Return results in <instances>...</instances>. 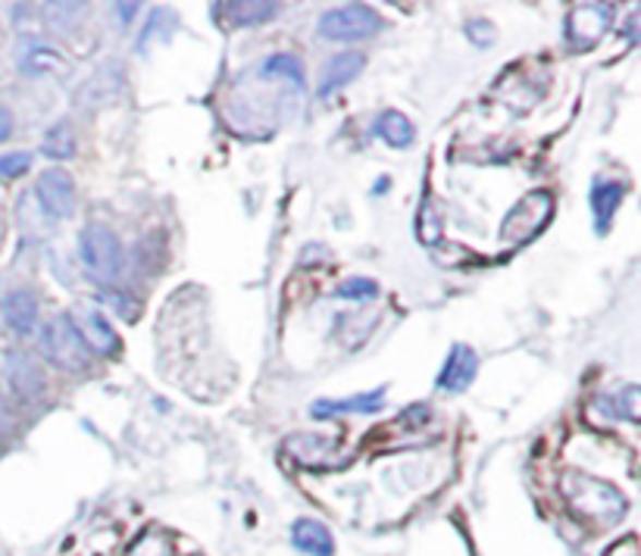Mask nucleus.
<instances>
[{
    "instance_id": "obj_1",
    "label": "nucleus",
    "mask_w": 641,
    "mask_h": 556,
    "mask_svg": "<svg viewBox=\"0 0 641 556\" xmlns=\"http://www.w3.org/2000/svg\"><path fill=\"white\" fill-rule=\"evenodd\" d=\"M564 500L579 519H592V522H617L626 512V497L617 487L597 475H589L582 469H567L560 479Z\"/></svg>"
},
{
    "instance_id": "obj_2",
    "label": "nucleus",
    "mask_w": 641,
    "mask_h": 556,
    "mask_svg": "<svg viewBox=\"0 0 641 556\" xmlns=\"http://www.w3.org/2000/svg\"><path fill=\"white\" fill-rule=\"evenodd\" d=\"M41 353H45V360H48L50 366L66 372H82L92 363V350H88L85 338H82V328L66 313L53 316L45 325V331H41Z\"/></svg>"
},
{
    "instance_id": "obj_3",
    "label": "nucleus",
    "mask_w": 641,
    "mask_h": 556,
    "mask_svg": "<svg viewBox=\"0 0 641 556\" xmlns=\"http://www.w3.org/2000/svg\"><path fill=\"white\" fill-rule=\"evenodd\" d=\"M78 251H82V263L88 269V276L100 281V285H110L122 276L125 269V251H122V241L117 238V232H110L107 226L100 222H92L82 229V241H78Z\"/></svg>"
},
{
    "instance_id": "obj_4",
    "label": "nucleus",
    "mask_w": 641,
    "mask_h": 556,
    "mask_svg": "<svg viewBox=\"0 0 641 556\" xmlns=\"http://www.w3.org/2000/svg\"><path fill=\"white\" fill-rule=\"evenodd\" d=\"M551 216H554V197L547 191H529L525 197L517 201V207L504 216V222H500V241H507V244L532 241L535 234L545 229Z\"/></svg>"
},
{
    "instance_id": "obj_5",
    "label": "nucleus",
    "mask_w": 641,
    "mask_h": 556,
    "mask_svg": "<svg viewBox=\"0 0 641 556\" xmlns=\"http://www.w3.org/2000/svg\"><path fill=\"white\" fill-rule=\"evenodd\" d=\"M379 25V13H376L373 7L348 3V7L329 10V13L319 20V35H323L326 41H356V38L376 35Z\"/></svg>"
},
{
    "instance_id": "obj_6",
    "label": "nucleus",
    "mask_w": 641,
    "mask_h": 556,
    "mask_svg": "<svg viewBox=\"0 0 641 556\" xmlns=\"http://www.w3.org/2000/svg\"><path fill=\"white\" fill-rule=\"evenodd\" d=\"M614 7L607 3H576L570 13H567V23H564V32H567V41L576 50L582 47H592L610 25V16Z\"/></svg>"
},
{
    "instance_id": "obj_7",
    "label": "nucleus",
    "mask_w": 641,
    "mask_h": 556,
    "mask_svg": "<svg viewBox=\"0 0 641 556\" xmlns=\"http://www.w3.org/2000/svg\"><path fill=\"white\" fill-rule=\"evenodd\" d=\"M35 201L48 213V219H70L75 209V182L63 169H48L38 176Z\"/></svg>"
},
{
    "instance_id": "obj_8",
    "label": "nucleus",
    "mask_w": 641,
    "mask_h": 556,
    "mask_svg": "<svg viewBox=\"0 0 641 556\" xmlns=\"http://www.w3.org/2000/svg\"><path fill=\"white\" fill-rule=\"evenodd\" d=\"M7 382L23 400H41L45 397V372L38 366V360L25 350H10L7 353Z\"/></svg>"
},
{
    "instance_id": "obj_9",
    "label": "nucleus",
    "mask_w": 641,
    "mask_h": 556,
    "mask_svg": "<svg viewBox=\"0 0 641 556\" xmlns=\"http://www.w3.org/2000/svg\"><path fill=\"white\" fill-rule=\"evenodd\" d=\"M475 372H479V356H475V350L467 348V345H453L451 353H448V360H445V366L438 372V378H435V385H438V391L460 395V391H467V388L473 385Z\"/></svg>"
},
{
    "instance_id": "obj_10",
    "label": "nucleus",
    "mask_w": 641,
    "mask_h": 556,
    "mask_svg": "<svg viewBox=\"0 0 641 556\" xmlns=\"http://www.w3.org/2000/svg\"><path fill=\"white\" fill-rule=\"evenodd\" d=\"M366 67V57L363 53H356V50H344V53H335L332 60L323 67V75H319V88L316 94L326 100V97H332L335 92H341L344 85H351L356 75L363 72Z\"/></svg>"
},
{
    "instance_id": "obj_11",
    "label": "nucleus",
    "mask_w": 641,
    "mask_h": 556,
    "mask_svg": "<svg viewBox=\"0 0 641 556\" xmlns=\"http://www.w3.org/2000/svg\"><path fill=\"white\" fill-rule=\"evenodd\" d=\"M276 3H263V0H226V3H216L214 16L219 23L232 25V28H247V25H261L266 20L276 16Z\"/></svg>"
},
{
    "instance_id": "obj_12",
    "label": "nucleus",
    "mask_w": 641,
    "mask_h": 556,
    "mask_svg": "<svg viewBox=\"0 0 641 556\" xmlns=\"http://www.w3.org/2000/svg\"><path fill=\"white\" fill-rule=\"evenodd\" d=\"M382 403H385V388H376L370 395H356L344 397V400H313L310 403V413L313 419H332L344 416V413H379Z\"/></svg>"
},
{
    "instance_id": "obj_13",
    "label": "nucleus",
    "mask_w": 641,
    "mask_h": 556,
    "mask_svg": "<svg viewBox=\"0 0 641 556\" xmlns=\"http://www.w3.org/2000/svg\"><path fill=\"white\" fill-rule=\"evenodd\" d=\"M0 313H3V323L10 325L16 335H28L35 325H38V301L32 291L25 288H16L10 291L3 303H0Z\"/></svg>"
},
{
    "instance_id": "obj_14",
    "label": "nucleus",
    "mask_w": 641,
    "mask_h": 556,
    "mask_svg": "<svg viewBox=\"0 0 641 556\" xmlns=\"http://www.w3.org/2000/svg\"><path fill=\"white\" fill-rule=\"evenodd\" d=\"M286 450L288 457L304 469H326V463L332 460L335 444L332 438H323V435H294L288 438Z\"/></svg>"
},
{
    "instance_id": "obj_15",
    "label": "nucleus",
    "mask_w": 641,
    "mask_h": 556,
    "mask_svg": "<svg viewBox=\"0 0 641 556\" xmlns=\"http://www.w3.org/2000/svg\"><path fill=\"white\" fill-rule=\"evenodd\" d=\"M291 541H294V547H298L301 554L307 556L335 554L332 532H329L323 522H316V519H298V522L291 525Z\"/></svg>"
},
{
    "instance_id": "obj_16",
    "label": "nucleus",
    "mask_w": 641,
    "mask_h": 556,
    "mask_svg": "<svg viewBox=\"0 0 641 556\" xmlns=\"http://www.w3.org/2000/svg\"><path fill=\"white\" fill-rule=\"evenodd\" d=\"M589 204H592L597 232H607V226L614 222L619 204H622V185L610 182V179H597L589 191Z\"/></svg>"
},
{
    "instance_id": "obj_17",
    "label": "nucleus",
    "mask_w": 641,
    "mask_h": 556,
    "mask_svg": "<svg viewBox=\"0 0 641 556\" xmlns=\"http://www.w3.org/2000/svg\"><path fill=\"white\" fill-rule=\"evenodd\" d=\"M82 338H85L88 350H97V353H104V356H113L119 350L117 331L110 328V323H107L100 313H88V316H85V331H82Z\"/></svg>"
},
{
    "instance_id": "obj_18",
    "label": "nucleus",
    "mask_w": 641,
    "mask_h": 556,
    "mask_svg": "<svg viewBox=\"0 0 641 556\" xmlns=\"http://www.w3.org/2000/svg\"><path fill=\"white\" fill-rule=\"evenodd\" d=\"M376 135L388 141L391 147H410L416 132H413V122H410L404 113L388 110V113H382L379 122H376Z\"/></svg>"
},
{
    "instance_id": "obj_19",
    "label": "nucleus",
    "mask_w": 641,
    "mask_h": 556,
    "mask_svg": "<svg viewBox=\"0 0 641 556\" xmlns=\"http://www.w3.org/2000/svg\"><path fill=\"white\" fill-rule=\"evenodd\" d=\"M261 75L263 78H276V82H288V85H294V88L304 85V67H301V60L291 57V53H276V57H269L261 67Z\"/></svg>"
},
{
    "instance_id": "obj_20",
    "label": "nucleus",
    "mask_w": 641,
    "mask_h": 556,
    "mask_svg": "<svg viewBox=\"0 0 641 556\" xmlns=\"http://www.w3.org/2000/svg\"><path fill=\"white\" fill-rule=\"evenodd\" d=\"M601 407L610 410L614 416L626 419V422H639V388L629 385V388H622L617 395L601 397Z\"/></svg>"
},
{
    "instance_id": "obj_21",
    "label": "nucleus",
    "mask_w": 641,
    "mask_h": 556,
    "mask_svg": "<svg viewBox=\"0 0 641 556\" xmlns=\"http://www.w3.org/2000/svg\"><path fill=\"white\" fill-rule=\"evenodd\" d=\"M41 150H45V157H50V160H66V157H72V150H75V141H72L70 122H57L48 135H45Z\"/></svg>"
},
{
    "instance_id": "obj_22",
    "label": "nucleus",
    "mask_w": 641,
    "mask_h": 556,
    "mask_svg": "<svg viewBox=\"0 0 641 556\" xmlns=\"http://www.w3.org/2000/svg\"><path fill=\"white\" fill-rule=\"evenodd\" d=\"M379 294V285L373 278H348L338 285L335 298H344V301H373Z\"/></svg>"
},
{
    "instance_id": "obj_23",
    "label": "nucleus",
    "mask_w": 641,
    "mask_h": 556,
    "mask_svg": "<svg viewBox=\"0 0 641 556\" xmlns=\"http://www.w3.org/2000/svg\"><path fill=\"white\" fill-rule=\"evenodd\" d=\"M28 166H32V154H0V179H16V176H23L28 172Z\"/></svg>"
},
{
    "instance_id": "obj_24",
    "label": "nucleus",
    "mask_w": 641,
    "mask_h": 556,
    "mask_svg": "<svg viewBox=\"0 0 641 556\" xmlns=\"http://www.w3.org/2000/svg\"><path fill=\"white\" fill-rule=\"evenodd\" d=\"M416 234L423 238V244H435V241H438V234H442V219H435L432 204H426L423 213H420V219H416Z\"/></svg>"
},
{
    "instance_id": "obj_25",
    "label": "nucleus",
    "mask_w": 641,
    "mask_h": 556,
    "mask_svg": "<svg viewBox=\"0 0 641 556\" xmlns=\"http://www.w3.org/2000/svg\"><path fill=\"white\" fill-rule=\"evenodd\" d=\"M467 35L473 38V45L479 47H488L495 45V25L488 23V20H482V16H475L467 23Z\"/></svg>"
},
{
    "instance_id": "obj_26",
    "label": "nucleus",
    "mask_w": 641,
    "mask_h": 556,
    "mask_svg": "<svg viewBox=\"0 0 641 556\" xmlns=\"http://www.w3.org/2000/svg\"><path fill=\"white\" fill-rule=\"evenodd\" d=\"M60 67V57L57 53H50V50H35L32 57H25L23 60V72H41V70H57Z\"/></svg>"
},
{
    "instance_id": "obj_27",
    "label": "nucleus",
    "mask_w": 641,
    "mask_h": 556,
    "mask_svg": "<svg viewBox=\"0 0 641 556\" xmlns=\"http://www.w3.org/2000/svg\"><path fill=\"white\" fill-rule=\"evenodd\" d=\"M100 298L110 303L113 310H119V313H122L125 319H135V303H129L125 298H122V294H110V291H104Z\"/></svg>"
},
{
    "instance_id": "obj_28",
    "label": "nucleus",
    "mask_w": 641,
    "mask_h": 556,
    "mask_svg": "<svg viewBox=\"0 0 641 556\" xmlns=\"http://www.w3.org/2000/svg\"><path fill=\"white\" fill-rule=\"evenodd\" d=\"M607 556H639V544H636V537H626L622 544L610 547V551H607Z\"/></svg>"
},
{
    "instance_id": "obj_29",
    "label": "nucleus",
    "mask_w": 641,
    "mask_h": 556,
    "mask_svg": "<svg viewBox=\"0 0 641 556\" xmlns=\"http://www.w3.org/2000/svg\"><path fill=\"white\" fill-rule=\"evenodd\" d=\"M10 132H13V117H10L7 107H0V141L10 138Z\"/></svg>"
},
{
    "instance_id": "obj_30",
    "label": "nucleus",
    "mask_w": 641,
    "mask_h": 556,
    "mask_svg": "<svg viewBox=\"0 0 641 556\" xmlns=\"http://www.w3.org/2000/svg\"><path fill=\"white\" fill-rule=\"evenodd\" d=\"M117 10L122 13V23H129V20H132V13H138V3H119Z\"/></svg>"
},
{
    "instance_id": "obj_31",
    "label": "nucleus",
    "mask_w": 641,
    "mask_h": 556,
    "mask_svg": "<svg viewBox=\"0 0 641 556\" xmlns=\"http://www.w3.org/2000/svg\"><path fill=\"white\" fill-rule=\"evenodd\" d=\"M0 234H3V232H0Z\"/></svg>"
}]
</instances>
